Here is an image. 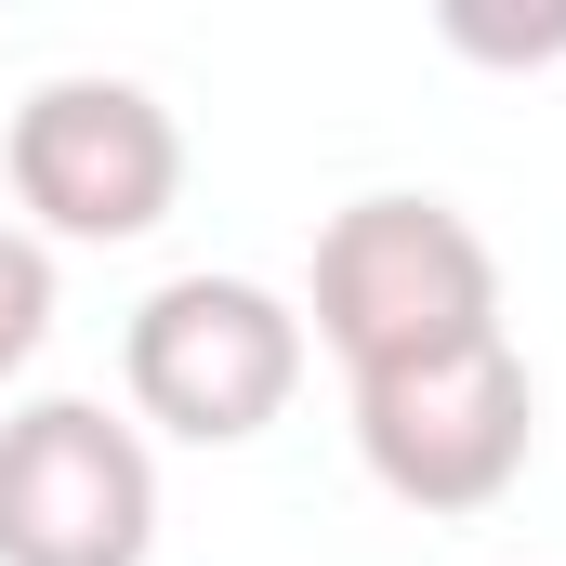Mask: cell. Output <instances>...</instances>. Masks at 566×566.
Returning a JSON list of instances; mask_svg holds the SVG:
<instances>
[{"label": "cell", "instance_id": "2", "mask_svg": "<svg viewBox=\"0 0 566 566\" xmlns=\"http://www.w3.org/2000/svg\"><path fill=\"white\" fill-rule=\"evenodd\" d=\"M119 382H133V422L185 448H251L303 396V303H277L264 277H171L133 303Z\"/></svg>", "mask_w": 566, "mask_h": 566}, {"label": "cell", "instance_id": "7", "mask_svg": "<svg viewBox=\"0 0 566 566\" xmlns=\"http://www.w3.org/2000/svg\"><path fill=\"white\" fill-rule=\"evenodd\" d=\"M448 40L488 53V66H541V53H566V13H527V27H501V13H448Z\"/></svg>", "mask_w": 566, "mask_h": 566}, {"label": "cell", "instance_id": "6", "mask_svg": "<svg viewBox=\"0 0 566 566\" xmlns=\"http://www.w3.org/2000/svg\"><path fill=\"white\" fill-rule=\"evenodd\" d=\"M40 343H53V251H40L27 224H0V382H13Z\"/></svg>", "mask_w": 566, "mask_h": 566}, {"label": "cell", "instance_id": "1", "mask_svg": "<svg viewBox=\"0 0 566 566\" xmlns=\"http://www.w3.org/2000/svg\"><path fill=\"white\" fill-rule=\"evenodd\" d=\"M303 316H316V343L343 356V382H396V369H434V356L501 343V264H488V238H474L448 198L382 185V198L329 211Z\"/></svg>", "mask_w": 566, "mask_h": 566}, {"label": "cell", "instance_id": "3", "mask_svg": "<svg viewBox=\"0 0 566 566\" xmlns=\"http://www.w3.org/2000/svg\"><path fill=\"white\" fill-rule=\"evenodd\" d=\"M0 171H13V211L27 238H80V251H119L145 224H171L185 198V133L145 80H40L0 133Z\"/></svg>", "mask_w": 566, "mask_h": 566}, {"label": "cell", "instance_id": "4", "mask_svg": "<svg viewBox=\"0 0 566 566\" xmlns=\"http://www.w3.org/2000/svg\"><path fill=\"white\" fill-rule=\"evenodd\" d=\"M541 448V382L514 343H474V356H434L396 382H356V461L382 474V501L409 514H488Z\"/></svg>", "mask_w": 566, "mask_h": 566}, {"label": "cell", "instance_id": "5", "mask_svg": "<svg viewBox=\"0 0 566 566\" xmlns=\"http://www.w3.org/2000/svg\"><path fill=\"white\" fill-rule=\"evenodd\" d=\"M158 461L106 396H40L0 422V566H145Z\"/></svg>", "mask_w": 566, "mask_h": 566}]
</instances>
